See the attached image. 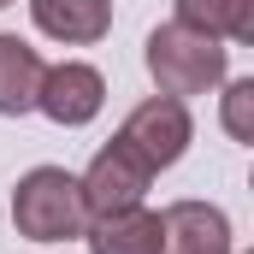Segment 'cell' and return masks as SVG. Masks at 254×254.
I'll return each mask as SVG.
<instances>
[{
  "label": "cell",
  "mask_w": 254,
  "mask_h": 254,
  "mask_svg": "<svg viewBox=\"0 0 254 254\" xmlns=\"http://www.w3.org/2000/svg\"><path fill=\"white\" fill-rule=\"evenodd\" d=\"M225 130L237 142H254V77H237L225 89Z\"/></svg>",
  "instance_id": "8fae6325"
},
{
  "label": "cell",
  "mask_w": 254,
  "mask_h": 254,
  "mask_svg": "<svg viewBox=\"0 0 254 254\" xmlns=\"http://www.w3.org/2000/svg\"><path fill=\"white\" fill-rule=\"evenodd\" d=\"M148 71H154L160 95L184 101V95L219 89L225 71H231V54H225L219 36H201V30H190V24L172 18V24H160V30L148 36Z\"/></svg>",
  "instance_id": "6da1fadb"
},
{
  "label": "cell",
  "mask_w": 254,
  "mask_h": 254,
  "mask_svg": "<svg viewBox=\"0 0 254 254\" xmlns=\"http://www.w3.org/2000/svg\"><path fill=\"white\" fill-rule=\"evenodd\" d=\"M36 89H42V54L24 36H0V113L6 119L36 113Z\"/></svg>",
  "instance_id": "9c48e42d"
},
{
  "label": "cell",
  "mask_w": 254,
  "mask_h": 254,
  "mask_svg": "<svg viewBox=\"0 0 254 254\" xmlns=\"http://www.w3.org/2000/svg\"><path fill=\"white\" fill-rule=\"evenodd\" d=\"M30 18L65 48H89L113 30V0H30Z\"/></svg>",
  "instance_id": "52a82bcc"
},
{
  "label": "cell",
  "mask_w": 254,
  "mask_h": 254,
  "mask_svg": "<svg viewBox=\"0 0 254 254\" xmlns=\"http://www.w3.org/2000/svg\"><path fill=\"white\" fill-rule=\"evenodd\" d=\"M0 6H12V0H0Z\"/></svg>",
  "instance_id": "7c38bea8"
},
{
  "label": "cell",
  "mask_w": 254,
  "mask_h": 254,
  "mask_svg": "<svg viewBox=\"0 0 254 254\" xmlns=\"http://www.w3.org/2000/svg\"><path fill=\"white\" fill-rule=\"evenodd\" d=\"M107 107V77L83 60H60V65H42V89H36V113H48L54 125L77 130L89 119H101Z\"/></svg>",
  "instance_id": "5b68a950"
},
{
  "label": "cell",
  "mask_w": 254,
  "mask_h": 254,
  "mask_svg": "<svg viewBox=\"0 0 254 254\" xmlns=\"http://www.w3.org/2000/svg\"><path fill=\"white\" fill-rule=\"evenodd\" d=\"M190 136H195L190 107H184V101H172V95H148L142 107H130V119L119 125V142H125L148 172L178 166V160L190 154Z\"/></svg>",
  "instance_id": "3957f363"
},
{
  "label": "cell",
  "mask_w": 254,
  "mask_h": 254,
  "mask_svg": "<svg viewBox=\"0 0 254 254\" xmlns=\"http://www.w3.org/2000/svg\"><path fill=\"white\" fill-rule=\"evenodd\" d=\"M160 254H231V219L213 201H172L160 213Z\"/></svg>",
  "instance_id": "8992f818"
},
{
  "label": "cell",
  "mask_w": 254,
  "mask_h": 254,
  "mask_svg": "<svg viewBox=\"0 0 254 254\" xmlns=\"http://www.w3.org/2000/svg\"><path fill=\"white\" fill-rule=\"evenodd\" d=\"M148 166L130 154L125 142L113 136L95 160H89V172L77 178V190H83V213L89 219H101V213H125V207H142V195H148Z\"/></svg>",
  "instance_id": "277c9868"
},
{
  "label": "cell",
  "mask_w": 254,
  "mask_h": 254,
  "mask_svg": "<svg viewBox=\"0 0 254 254\" xmlns=\"http://www.w3.org/2000/svg\"><path fill=\"white\" fill-rule=\"evenodd\" d=\"M12 225H18V237H30V243H71V237H83L89 213H83L77 178H71L65 166H36V172H24L18 190H12Z\"/></svg>",
  "instance_id": "7a4b0ae2"
},
{
  "label": "cell",
  "mask_w": 254,
  "mask_h": 254,
  "mask_svg": "<svg viewBox=\"0 0 254 254\" xmlns=\"http://www.w3.org/2000/svg\"><path fill=\"white\" fill-rule=\"evenodd\" d=\"M178 24L219 42H254V0H178Z\"/></svg>",
  "instance_id": "30bf717a"
},
{
  "label": "cell",
  "mask_w": 254,
  "mask_h": 254,
  "mask_svg": "<svg viewBox=\"0 0 254 254\" xmlns=\"http://www.w3.org/2000/svg\"><path fill=\"white\" fill-rule=\"evenodd\" d=\"M89 254H160V213L125 207V213H101L83 225Z\"/></svg>",
  "instance_id": "ba28073f"
}]
</instances>
